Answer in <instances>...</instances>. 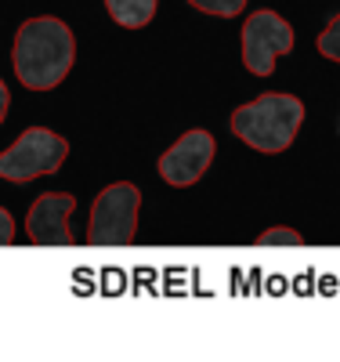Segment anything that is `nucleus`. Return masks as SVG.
I'll return each mask as SVG.
<instances>
[{"instance_id":"13","label":"nucleus","mask_w":340,"mask_h":362,"mask_svg":"<svg viewBox=\"0 0 340 362\" xmlns=\"http://www.w3.org/2000/svg\"><path fill=\"white\" fill-rule=\"evenodd\" d=\"M8 105H11V95H8L4 80H0V124H4V119H8Z\"/></svg>"},{"instance_id":"8","label":"nucleus","mask_w":340,"mask_h":362,"mask_svg":"<svg viewBox=\"0 0 340 362\" xmlns=\"http://www.w3.org/2000/svg\"><path fill=\"white\" fill-rule=\"evenodd\" d=\"M105 8L123 29H141L156 18V0H105Z\"/></svg>"},{"instance_id":"12","label":"nucleus","mask_w":340,"mask_h":362,"mask_svg":"<svg viewBox=\"0 0 340 362\" xmlns=\"http://www.w3.org/2000/svg\"><path fill=\"white\" fill-rule=\"evenodd\" d=\"M8 243H15V218L0 206V247H8Z\"/></svg>"},{"instance_id":"3","label":"nucleus","mask_w":340,"mask_h":362,"mask_svg":"<svg viewBox=\"0 0 340 362\" xmlns=\"http://www.w3.org/2000/svg\"><path fill=\"white\" fill-rule=\"evenodd\" d=\"M66 156H69V141L61 134H54L47 127H29L0 153V177L15 181V185H25L33 177L61 170Z\"/></svg>"},{"instance_id":"5","label":"nucleus","mask_w":340,"mask_h":362,"mask_svg":"<svg viewBox=\"0 0 340 362\" xmlns=\"http://www.w3.org/2000/svg\"><path fill=\"white\" fill-rule=\"evenodd\" d=\"M293 51V25L275 11H254L242 22V62L254 76H271L275 62Z\"/></svg>"},{"instance_id":"10","label":"nucleus","mask_w":340,"mask_h":362,"mask_svg":"<svg viewBox=\"0 0 340 362\" xmlns=\"http://www.w3.org/2000/svg\"><path fill=\"white\" fill-rule=\"evenodd\" d=\"M189 4L206 15H218V18H235L246 8V0H189Z\"/></svg>"},{"instance_id":"6","label":"nucleus","mask_w":340,"mask_h":362,"mask_svg":"<svg viewBox=\"0 0 340 362\" xmlns=\"http://www.w3.org/2000/svg\"><path fill=\"white\" fill-rule=\"evenodd\" d=\"M213 153H218V145H213L210 131L181 134L160 156V177L167 181V185H174V189H189V185H196V181L210 170Z\"/></svg>"},{"instance_id":"7","label":"nucleus","mask_w":340,"mask_h":362,"mask_svg":"<svg viewBox=\"0 0 340 362\" xmlns=\"http://www.w3.org/2000/svg\"><path fill=\"white\" fill-rule=\"evenodd\" d=\"M76 199L69 192H44L25 214V235L37 247H73L76 235L69 232V214Z\"/></svg>"},{"instance_id":"9","label":"nucleus","mask_w":340,"mask_h":362,"mask_svg":"<svg viewBox=\"0 0 340 362\" xmlns=\"http://www.w3.org/2000/svg\"><path fill=\"white\" fill-rule=\"evenodd\" d=\"M257 247H304V235L279 225V228H268L264 235H257Z\"/></svg>"},{"instance_id":"4","label":"nucleus","mask_w":340,"mask_h":362,"mask_svg":"<svg viewBox=\"0 0 340 362\" xmlns=\"http://www.w3.org/2000/svg\"><path fill=\"white\" fill-rule=\"evenodd\" d=\"M138 206L141 192L131 181H116V185L102 189L90 210V232L87 243L95 247H131L138 239Z\"/></svg>"},{"instance_id":"11","label":"nucleus","mask_w":340,"mask_h":362,"mask_svg":"<svg viewBox=\"0 0 340 362\" xmlns=\"http://www.w3.org/2000/svg\"><path fill=\"white\" fill-rule=\"evenodd\" d=\"M319 54H326L329 62H340V15H333V22L322 29V37H319Z\"/></svg>"},{"instance_id":"2","label":"nucleus","mask_w":340,"mask_h":362,"mask_svg":"<svg viewBox=\"0 0 340 362\" xmlns=\"http://www.w3.org/2000/svg\"><path fill=\"white\" fill-rule=\"evenodd\" d=\"M304 124V102L293 95H261L232 112V131L257 153H286Z\"/></svg>"},{"instance_id":"1","label":"nucleus","mask_w":340,"mask_h":362,"mask_svg":"<svg viewBox=\"0 0 340 362\" xmlns=\"http://www.w3.org/2000/svg\"><path fill=\"white\" fill-rule=\"evenodd\" d=\"M15 76L29 90H51L69 76L76 62L73 29L61 18H29L15 33Z\"/></svg>"}]
</instances>
